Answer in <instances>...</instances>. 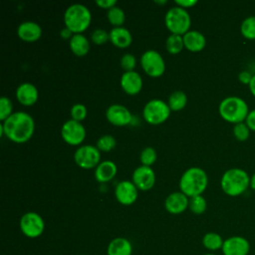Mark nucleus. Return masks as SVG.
Listing matches in <instances>:
<instances>
[{
	"instance_id": "f257e3e1",
	"label": "nucleus",
	"mask_w": 255,
	"mask_h": 255,
	"mask_svg": "<svg viewBox=\"0 0 255 255\" xmlns=\"http://www.w3.org/2000/svg\"><path fill=\"white\" fill-rule=\"evenodd\" d=\"M1 134L16 143L28 141L35 130V122L32 116L25 112L13 113L9 118L2 122L0 126Z\"/></svg>"
},
{
	"instance_id": "f03ea898",
	"label": "nucleus",
	"mask_w": 255,
	"mask_h": 255,
	"mask_svg": "<svg viewBox=\"0 0 255 255\" xmlns=\"http://www.w3.org/2000/svg\"><path fill=\"white\" fill-rule=\"evenodd\" d=\"M208 184L207 173L200 167L186 169L179 179V189L187 197L202 195Z\"/></svg>"
},
{
	"instance_id": "7ed1b4c3",
	"label": "nucleus",
	"mask_w": 255,
	"mask_h": 255,
	"mask_svg": "<svg viewBox=\"0 0 255 255\" xmlns=\"http://www.w3.org/2000/svg\"><path fill=\"white\" fill-rule=\"evenodd\" d=\"M221 189L229 196H239L250 186V176L242 168L227 169L220 180Z\"/></svg>"
},
{
	"instance_id": "20e7f679",
	"label": "nucleus",
	"mask_w": 255,
	"mask_h": 255,
	"mask_svg": "<svg viewBox=\"0 0 255 255\" xmlns=\"http://www.w3.org/2000/svg\"><path fill=\"white\" fill-rule=\"evenodd\" d=\"M218 111L224 121L234 125L245 122L249 113L247 103L237 96L224 98L219 104Z\"/></svg>"
},
{
	"instance_id": "39448f33",
	"label": "nucleus",
	"mask_w": 255,
	"mask_h": 255,
	"mask_svg": "<svg viewBox=\"0 0 255 255\" xmlns=\"http://www.w3.org/2000/svg\"><path fill=\"white\" fill-rule=\"evenodd\" d=\"M92 21V14L89 8L83 4H72L64 13V23L74 34H82L86 31Z\"/></svg>"
},
{
	"instance_id": "423d86ee",
	"label": "nucleus",
	"mask_w": 255,
	"mask_h": 255,
	"mask_svg": "<svg viewBox=\"0 0 255 255\" xmlns=\"http://www.w3.org/2000/svg\"><path fill=\"white\" fill-rule=\"evenodd\" d=\"M164 24L171 34L183 36L189 31L191 18L186 9L174 6L167 10L164 17Z\"/></svg>"
},
{
	"instance_id": "0eeeda50",
	"label": "nucleus",
	"mask_w": 255,
	"mask_h": 255,
	"mask_svg": "<svg viewBox=\"0 0 255 255\" xmlns=\"http://www.w3.org/2000/svg\"><path fill=\"white\" fill-rule=\"evenodd\" d=\"M170 112L167 103L159 99H153L144 105L142 117L150 125H160L169 118Z\"/></svg>"
},
{
	"instance_id": "6e6552de",
	"label": "nucleus",
	"mask_w": 255,
	"mask_h": 255,
	"mask_svg": "<svg viewBox=\"0 0 255 255\" xmlns=\"http://www.w3.org/2000/svg\"><path fill=\"white\" fill-rule=\"evenodd\" d=\"M21 232L28 238H38L40 237L45 229L44 219L40 214L34 211H29L24 213L19 222Z\"/></svg>"
},
{
	"instance_id": "1a4fd4ad",
	"label": "nucleus",
	"mask_w": 255,
	"mask_h": 255,
	"mask_svg": "<svg viewBox=\"0 0 255 255\" xmlns=\"http://www.w3.org/2000/svg\"><path fill=\"white\" fill-rule=\"evenodd\" d=\"M139 62L144 73L150 77H160L165 71V62L162 56L155 50L145 51L140 56Z\"/></svg>"
},
{
	"instance_id": "9d476101",
	"label": "nucleus",
	"mask_w": 255,
	"mask_h": 255,
	"mask_svg": "<svg viewBox=\"0 0 255 255\" xmlns=\"http://www.w3.org/2000/svg\"><path fill=\"white\" fill-rule=\"evenodd\" d=\"M74 159L81 168L92 169L97 167L101 162V151L96 145L85 144L75 151Z\"/></svg>"
},
{
	"instance_id": "9b49d317",
	"label": "nucleus",
	"mask_w": 255,
	"mask_h": 255,
	"mask_svg": "<svg viewBox=\"0 0 255 255\" xmlns=\"http://www.w3.org/2000/svg\"><path fill=\"white\" fill-rule=\"evenodd\" d=\"M61 135L64 141L68 144L79 145L86 138V128L82 123L71 119L63 124Z\"/></svg>"
},
{
	"instance_id": "f8f14e48",
	"label": "nucleus",
	"mask_w": 255,
	"mask_h": 255,
	"mask_svg": "<svg viewBox=\"0 0 255 255\" xmlns=\"http://www.w3.org/2000/svg\"><path fill=\"white\" fill-rule=\"evenodd\" d=\"M221 251L223 255H248L250 243L243 236L233 235L224 240Z\"/></svg>"
},
{
	"instance_id": "ddd939ff",
	"label": "nucleus",
	"mask_w": 255,
	"mask_h": 255,
	"mask_svg": "<svg viewBox=\"0 0 255 255\" xmlns=\"http://www.w3.org/2000/svg\"><path fill=\"white\" fill-rule=\"evenodd\" d=\"M132 182L138 190L147 191L155 183V173L150 166L140 165L132 173Z\"/></svg>"
},
{
	"instance_id": "4468645a",
	"label": "nucleus",
	"mask_w": 255,
	"mask_h": 255,
	"mask_svg": "<svg viewBox=\"0 0 255 255\" xmlns=\"http://www.w3.org/2000/svg\"><path fill=\"white\" fill-rule=\"evenodd\" d=\"M106 118L108 122L117 127H124L130 124L132 120L129 110L120 104H114L110 106L106 111Z\"/></svg>"
},
{
	"instance_id": "2eb2a0df",
	"label": "nucleus",
	"mask_w": 255,
	"mask_h": 255,
	"mask_svg": "<svg viewBox=\"0 0 255 255\" xmlns=\"http://www.w3.org/2000/svg\"><path fill=\"white\" fill-rule=\"evenodd\" d=\"M138 189L132 181L123 180L119 182L115 188V196L117 200L123 205H130L135 202Z\"/></svg>"
},
{
	"instance_id": "dca6fc26",
	"label": "nucleus",
	"mask_w": 255,
	"mask_h": 255,
	"mask_svg": "<svg viewBox=\"0 0 255 255\" xmlns=\"http://www.w3.org/2000/svg\"><path fill=\"white\" fill-rule=\"evenodd\" d=\"M189 198L181 191L170 193L164 200V207L171 214H180L188 208Z\"/></svg>"
},
{
	"instance_id": "f3484780",
	"label": "nucleus",
	"mask_w": 255,
	"mask_h": 255,
	"mask_svg": "<svg viewBox=\"0 0 255 255\" xmlns=\"http://www.w3.org/2000/svg\"><path fill=\"white\" fill-rule=\"evenodd\" d=\"M121 87L128 95L138 94L142 88L141 76L135 71L125 72L121 77Z\"/></svg>"
},
{
	"instance_id": "a211bd4d",
	"label": "nucleus",
	"mask_w": 255,
	"mask_h": 255,
	"mask_svg": "<svg viewBox=\"0 0 255 255\" xmlns=\"http://www.w3.org/2000/svg\"><path fill=\"white\" fill-rule=\"evenodd\" d=\"M18 37L28 43H33L38 41L42 36V28L40 25L33 21L22 22L17 28Z\"/></svg>"
},
{
	"instance_id": "6ab92c4d",
	"label": "nucleus",
	"mask_w": 255,
	"mask_h": 255,
	"mask_svg": "<svg viewBox=\"0 0 255 255\" xmlns=\"http://www.w3.org/2000/svg\"><path fill=\"white\" fill-rule=\"evenodd\" d=\"M38 89L31 83H23L16 89V98L25 107L33 106L38 101Z\"/></svg>"
},
{
	"instance_id": "aec40b11",
	"label": "nucleus",
	"mask_w": 255,
	"mask_h": 255,
	"mask_svg": "<svg viewBox=\"0 0 255 255\" xmlns=\"http://www.w3.org/2000/svg\"><path fill=\"white\" fill-rule=\"evenodd\" d=\"M184 48L190 52H200L206 45L205 36L196 30H189L183 35Z\"/></svg>"
},
{
	"instance_id": "412c9836",
	"label": "nucleus",
	"mask_w": 255,
	"mask_h": 255,
	"mask_svg": "<svg viewBox=\"0 0 255 255\" xmlns=\"http://www.w3.org/2000/svg\"><path fill=\"white\" fill-rule=\"evenodd\" d=\"M110 41L118 48H128L132 42V36L128 29L125 27H114L109 32Z\"/></svg>"
},
{
	"instance_id": "4be33fe9",
	"label": "nucleus",
	"mask_w": 255,
	"mask_h": 255,
	"mask_svg": "<svg viewBox=\"0 0 255 255\" xmlns=\"http://www.w3.org/2000/svg\"><path fill=\"white\" fill-rule=\"evenodd\" d=\"M118 172L116 163L112 160H104L99 163L95 169V178L97 181L105 183L112 180Z\"/></svg>"
},
{
	"instance_id": "5701e85b",
	"label": "nucleus",
	"mask_w": 255,
	"mask_h": 255,
	"mask_svg": "<svg viewBox=\"0 0 255 255\" xmlns=\"http://www.w3.org/2000/svg\"><path fill=\"white\" fill-rule=\"evenodd\" d=\"M132 245L125 237H116L110 241L107 247V255H131Z\"/></svg>"
},
{
	"instance_id": "b1692460",
	"label": "nucleus",
	"mask_w": 255,
	"mask_h": 255,
	"mask_svg": "<svg viewBox=\"0 0 255 255\" xmlns=\"http://www.w3.org/2000/svg\"><path fill=\"white\" fill-rule=\"evenodd\" d=\"M71 51L78 57H84L90 50V42L83 34H74L69 40Z\"/></svg>"
},
{
	"instance_id": "393cba45",
	"label": "nucleus",
	"mask_w": 255,
	"mask_h": 255,
	"mask_svg": "<svg viewBox=\"0 0 255 255\" xmlns=\"http://www.w3.org/2000/svg\"><path fill=\"white\" fill-rule=\"evenodd\" d=\"M223 238L221 237L220 234L216 232H207L203 235L202 237V245L204 246L205 249L209 251H217L221 250L223 246Z\"/></svg>"
},
{
	"instance_id": "a878e982",
	"label": "nucleus",
	"mask_w": 255,
	"mask_h": 255,
	"mask_svg": "<svg viewBox=\"0 0 255 255\" xmlns=\"http://www.w3.org/2000/svg\"><path fill=\"white\" fill-rule=\"evenodd\" d=\"M168 107L173 112L181 111L185 108L187 104V97L182 91H175L170 94L168 98Z\"/></svg>"
},
{
	"instance_id": "bb28decb",
	"label": "nucleus",
	"mask_w": 255,
	"mask_h": 255,
	"mask_svg": "<svg viewBox=\"0 0 255 255\" xmlns=\"http://www.w3.org/2000/svg\"><path fill=\"white\" fill-rule=\"evenodd\" d=\"M184 48L183 43V36L176 35V34H170L165 41V49L169 54L175 55L182 51Z\"/></svg>"
},
{
	"instance_id": "cd10ccee",
	"label": "nucleus",
	"mask_w": 255,
	"mask_h": 255,
	"mask_svg": "<svg viewBox=\"0 0 255 255\" xmlns=\"http://www.w3.org/2000/svg\"><path fill=\"white\" fill-rule=\"evenodd\" d=\"M107 17L109 22L114 27H122V25L126 21L125 11L119 6H114L113 8L109 9L107 13Z\"/></svg>"
},
{
	"instance_id": "c85d7f7f",
	"label": "nucleus",
	"mask_w": 255,
	"mask_h": 255,
	"mask_svg": "<svg viewBox=\"0 0 255 255\" xmlns=\"http://www.w3.org/2000/svg\"><path fill=\"white\" fill-rule=\"evenodd\" d=\"M242 36L249 40H255V16L246 17L240 25Z\"/></svg>"
},
{
	"instance_id": "c756f323",
	"label": "nucleus",
	"mask_w": 255,
	"mask_h": 255,
	"mask_svg": "<svg viewBox=\"0 0 255 255\" xmlns=\"http://www.w3.org/2000/svg\"><path fill=\"white\" fill-rule=\"evenodd\" d=\"M188 208L190 211L194 214H202L205 212L207 208V202L206 199L202 195H196L193 197L189 198V203H188Z\"/></svg>"
},
{
	"instance_id": "7c9ffc66",
	"label": "nucleus",
	"mask_w": 255,
	"mask_h": 255,
	"mask_svg": "<svg viewBox=\"0 0 255 255\" xmlns=\"http://www.w3.org/2000/svg\"><path fill=\"white\" fill-rule=\"evenodd\" d=\"M116 144H117V140L113 135L104 134V135H102L98 138L96 146L98 147V149L100 151L109 152V151H111L112 149L115 148Z\"/></svg>"
},
{
	"instance_id": "2f4dec72",
	"label": "nucleus",
	"mask_w": 255,
	"mask_h": 255,
	"mask_svg": "<svg viewBox=\"0 0 255 255\" xmlns=\"http://www.w3.org/2000/svg\"><path fill=\"white\" fill-rule=\"evenodd\" d=\"M156 158H157L156 150L151 146H147L143 148L139 155L141 165H145V166H151L155 162Z\"/></svg>"
},
{
	"instance_id": "473e14b6",
	"label": "nucleus",
	"mask_w": 255,
	"mask_h": 255,
	"mask_svg": "<svg viewBox=\"0 0 255 255\" xmlns=\"http://www.w3.org/2000/svg\"><path fill=\"white\" fill-rule=\"evenodd\" d=\"M13 104L11 100L5 96L0 98V121L4 122L13 113Z\"/></svg>"
},
{
	"instance_id": "72a5a7b5",
	"label": "nucleus",
	"mask_w": 255,
	"mask_h": 255,
	"mask_svg": "<svg viewBox=\"0 0 255 255\" xmlns=\"http://www.w3.org/2000/svg\"><path fill=\"white\" fill-rule=\"evenodd\" d=\"M70 114H71L72 120L81 123L87 118L88 110H87V107L83 104H75L72 106Z\"/></svg>"
},
{
	"instance_id": "f704fd0d",
	"label": "nucleus",
	"mask_w": 255,
	"mask_h": 255,
	"mask_svg": "<svg viewBox=\"0 0 255 255\" xmlns=\"http://www.w3.org/2000/svg\"><path fill=\"white\" fill-rule=\"evenodd\" d=\"M233 134L236 137V139L240 141H244L250 135V128L245 124V122L236 124L234 125V128H233Z\"/></svg>"
},
{
	"instance_id": "c9c22d12",
	"label": "nucleus",
	"mask_w": 255,
	"mask_h": 255,
	"mask_svg": "<svg viewBox=\"0 0 255 255\" xmlns=\"http://www.w3.org/2000/svg\"><path fill=\"white\" fill-rule=\"evenodd\" d=\"M91 40L97 45H102L110 41V34L104 29H96L91 35Z\"/></svg>"
},
{
	"instance_id": "e433bc0d",
	"label": "nucleus",
	"mask_w": 255,
	"mask_h": 255,
	"mask_svg": "<svg viewBox=\"0 0 255 255\" xmlns=\"http://www.w3.org/2000/svg\"><path fill=\"white\" fill-rule=\"evenodd\" d=\"M121 66L125 70V72L133 71L136 66V59L132 54L127 53L121 58Z\"/></svg>"
},
{
	"instance_id": "4c0bfd02",
	"label": "nucleus",
	"mask_w": 255,
	"mask_h": 255,
	"mask_svg": "<svg viewBox=\"0 0 255 255\" xmlns=\"http://www.w3.org/2000/svg\"><path fill=\"white\" fill-rule=\"evenodd\" d=\"M245 124L248 126L250 130L255 131V109L249 111L247 118L245 120Z\"/></svg>"
},
{
	"instance_id": "58836bf2",
	"label": "nucleus",
	"mask_w": 255,
	"mask_h": 255,
	"mask_svg": "<svg viewBox=\"0 0 255 255\" xmlns=\"http://www.w3.org/2000/svg\"><path fill=\"white\" fill-rule=\"evenodd\" d=\"M96 4L103 9H111L117 5V0H97Z\"/></svg>"
},
{
	"instance_id": "ea45409f",
	"label": "nucleus",
	"mask_w": 255,
	"mask_h": 255,
	"mask_svg": "<svg viewBox=\"0 0 255 255\" xmlns=\"http://www.w3.org/2000/svg\"><path fill=\"white\" fill-rule=\"evenodd\" d=\"M253 75L249 72V71H242L239 73L238 75V80L240 83L245 84V85H249L251 79H252Z\"/></svg>"
},
{
	"instance_id": "a19ab883",
	"label": "nucleus",
	"mask_w": 255,
	"mask_h": 255,
	"mask_svg": "<svg viewBox=\"0 0 255 255\" xmlns=\"http://www.w3.org/2000/svg\"><path fill=\"white\" fill-rule=\"evenodd\" d=\"M176 6H179L181 8H190V7H193L194 5L197 4V1L196 0H175L174 1Z\"/></svg>"
},
{
	"instance_id": "79ce46f5",
	"label": "nucleus",
	"mask_w": 255,
	"mask_h": 255,
	"mask_svg": "<svg viewBox=\"0 0 255 255\" xmlns=\"http://www.w3.org/2000/svg\"><path fill=\"white\" fill-rule=\"evenodd\" d=\"M73 35H74V33H73L70 29H68L67 27L63 28V29L60 31V36H61V38H62V39H65V40H70V39L73 37Z\"/></svg>"
},
{
	"instance_id": "37998d69",
	"label": "nucleus",
	"mask_w": 255,
	"mask_h": 255,
	"mask_svg": "<svg viewBox=\"0 0 255 255\" xmlns=\"http://www.w3.org/2000/svg\"><path fill=\"white\" fill-rule=\"evenodd\" d=\"M248 87H249V90H250L251 94L255 97V75H253V77H252V79H251V81H250Z\"/></svg>"
},
{
	"instance_id": "c03bdc74",
	"label": "nucleus",
	"mask_w": 255,
	"mask_h": 255,
	"mask_svg": "<svg viewBox=\"0 0 255 255\" xmlns=\"http://www.w3.org/2000/svg\"><path fill=\"white\" fill-rule=\"evenodd\" d=\"M250 187L255 190V173L252 174V176L250 177Z\"/></svg>"
},
{
	"instance_id": "a18cd8bd",
	"label": "nucleus",
	"mask_w": 255,
	"mask_h": 255,
	"mask_svg": "<svg viewBox=\"0 0 255 255\" xmlns=\"http://www.w3.org/2000/svg\"><path fill=\"white\" fill-rule=\"evenodd\" d=\"M156 3H158V4H163V3H165L166 1H155Z\"/></svg>"
},
{
	"instance_id": "49530a36",
	"label": "nucleus",
	"mask_w": 255,
	"mask_h": 255,
	"mask_svg": "<svg viewBox=\"0 0 255 255\" xmlns=\"http://www.w3.org/2000/svg\"><path fill=\"white\" fill-rule=\"evenodd\" d=\"M203 255H216L214 253H206V254H203Z\"/></svg>"
}]
</instances>
